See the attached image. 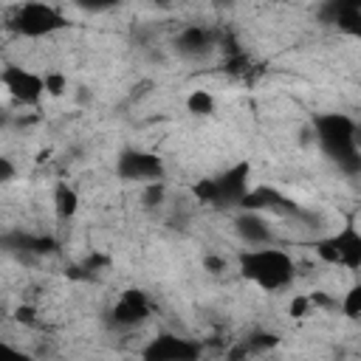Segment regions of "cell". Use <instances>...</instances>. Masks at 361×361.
Wrapping results in <instances>:
<instances>
[{"mask_svg":"<svg viewBox=\"0 0 361 361\" xmlns=\"http://www.w3.org/2000/svg\"><path fill=\"white\" fill-rule=\"evenodd\" d=\"M316 14L324 25H336L338 31L358 34V23H361V3L358 0H327L319 6Z\"/></svg>","mask_w":361,"mask_h":361,"instance_id":"13","label":"cell"},{"mask_svg":"<svg viewBox=\"0 0 361 361\" xmlns=\"http://www.w3.org/2000/svg\"><path fill=\"white\" fill-rule=\"evenodd\" d=\"M0 361H34L28 353H23V350H17L14 344H8V341H0Z\"/></svg>","mask_w":361,"mask_h":361,"instance_id":"22","label":"cell"},{"mask_svg":"<svg viewBox=\"0 0 361 361\" xmlns=\"http://www.w3.org/2000/svg\"><path fill=\"white\" fill-rule=\"evenodd\" d=\"M237 268H240V276L254 282L257 288L274 293V290H282L293 282V274H296V265H293V257L276 245H262V248H245L240 257H237Z\"/></svg>","mask_w":361,"mask_h":361,"instance_id":"2","label":"cell"},{"mask_svg":"<svg viewBox=\"0 0 361 361\" xmlns=\"http://www.w3.org/2000/svg\"><path fill=\"white\" fill-rule=\"evenodd\" d=\"M240 209L243 212H271L276 217H293L299 223H319V214L310 212V209H302L293 197H288L285 192H279L276 186H268V183H259V186H251L245 192V197L240 200Z\"/></svg>","mask_w":361,"mask_h":361,"instance_id":"6","label":"cell"},{"mask_svg":"<svg viewBox=\"0 0 361 361\" xmlns=\"http://www.w3.org/2000/svg\"><path fill=\"white\" fill-rule=\"evenodd\" d=\"M290 316L293 319H302V316H307V310H310V299L307 296H293V302H290Z\"/></svg>","mask_w":361,"mask_h":361,"instance_id":"24","label":"cell"},{"mask_svg":"<svg viewBox=\"0 0 361 361\" xmlns=\"http://www.w3.org/2000/svg\"><path fill=\"white\" fill-rule=\"evenodd\" d=\"M116 175L127 183H152L166 178V164L158 152L149 149H121L116 158Z\"/></svg>","mask_w":361,"mask_h":361,"instance_id":"7","label":"cell"},{"mask_svg":"<svg viewBox=\"0 0 361 361\" xmlns=\"http://www.w3.org/2000/svg\"><path fill=\"white\" fill-rule=\"evenodd\" d=\"M313 135L319 149L350 178L361 172L358 149V124L347 113H319L313 118Z\"/></svg>","mask_w":361,"mask_h":361,"instance_id":"1","label":"cell"},{"mask_svg":"<svg viewBox=\"0 0 361 361\" xmlns=\"http://www.w3.org/2000/svg\"><path fill=\"white\" fill-rule=\"evenodd\" d=\"M164 200H166V180L144 183V189H141V206H144L147 212L161 209V206H164Z\"/></svg>","mask_w":361,"mask_h":361,"instance_id":"19","label":"cell"},{"mask_svg":"<svg viewBox=\"0 0 361 361\" xmlns=\"http://www.w3.org/2000/svg\"><path fill=\"white\" fill-rule=\"evenodd\" d=\"M14 319H17L20 324H25V327H34V324H37V307H31V305H17V307H14Z\"/></svg>","mask_w":361,"mask_h":361,"instance_id":"23","label":"cell"},{"mask_svg":"<svg viewBox=\"0 0 361 361\" xmlns=\"http://www.w3.org/2000/svg\"><path fill=\"white\" fill-rule=\"evenodd\" d=\"M149 313H152L149 296L141 288H127L121 290L116 305L107 310V322L116 330H133V327H141L149 319Z\"/></svg>","mask_w":361,"mask_h":361,"instance_id":"10","label":"cell"},{"mask_svg":"<svg viewBox=\"0 0 361 361\" xmlns=\"http://www.w3.org/2000/svg\"><path fill=\"white\" fill-rule=\"evenodd\" d=\"M203 344L180 333H158L141 347V361H200Z\"/></svg>","mask_w":361,"mask_h":361,"instance_id":"9","label":"cell"},{"mask_svg":"<svg viewBox=\"0 0 361 361\" xmlns=\"http://www.w3.org/2000/svg\"><path fill=\"white\" fill-rule=\"evenodd\" d=\"M6 127H14V113L0 110V130H6Z\"/></svg>","mask_w":361,"mask_h":361,"instance_id":"27","label":"cell"},{"mask_svg":"<svg viewBox=\"0 0 361 361\" xmlns=\"http://www.w3.org/2000/svg\"><path fill=\"white\" fill-rule=\"evenodd\" d=\"M338 310H341L347 319H358V316H361V285H353V288L344 293V299L338 302Z\"/></svg>","mask_w":361,"mask_h":361,"instance_id":"20","label":"cell"},{"mask_svg":"<svg viewBox=\"0 0 361 361\" xmlns=\"http://www.w3.org/2000/svg\"><path fill=\"white\" fill-rule=\"evenodd\" d=\"M251 189V164L248 161H237L228 169L212 175V178H200L192 183V195L197 203L212 206V209H234L240 206V200L245 197V192Z\"/></svg>","mask_w":361,"mask_h":361,"instance_id":"3","label":"cell"},{"mask_svg":"<svg viewBox=\"0 0 361 361\" xmlns=\"http://www.w3.org/2000/svg\"><path fill=\"white\" fill-rule=\"evenodd\" d=\"M214 107H217V102H214V96L209 90H192L186 96V110L192 116H212Z\"/></svg>","mask_w":361,"mask_h":361,"instance_id":"18","label":"cell"},{"mask_svg":"<svg viewBox=\"0 0 361 361\" xmlns=\"http://www.w3.org/2000/svg\"><path fill=\"white\" fill-rule=\"evenodd\" d=\"M107 265H110V257H107V254H90L82 265H76V268L71 271V276H73V279H93V276H99Z\"/></svg>","mask_w":361,"mask_h":361,"instance_id":"17","label":"cell"},{"mask_svg":"<svg viewBox=\"0 0 361 361\" xmlns=\"http://www.w3.org/2000/svg\"><path fill=\"white\" fill-rule=\"evenodd\" d=\"M316 257L327 265H338L347 271H361V231L355 228L353 220H347L336 234L319 237L313 243Z\"/></svg>","mask_w":361,"mask_h":361,"instance_id":"5","label":"cell"},{"mask_svg":"<svg viewBox=\"0 0 361 361\" xmlns=\"http://www.w3.org/2000/svg\"><path fill=\"white\" fill-rule=\"evenodd\" d=\"M234 231L237 237L248 245V248H262V245H274V228L268 223L265 214L257 212H240L234 217Z\"/></svg>","mask_w":361,"mask_h":361,"instance_id":"14","label":"cell"},{"mask_svg":"<svg viewBox=\"0 0 361 361\" xmlns=\"http://www.w3.org/2000/svg\"><path fill=\"white\" fill-rule=\"evenodd\" d=\"M68 25L71 20L65 17V11L51 3H23L6 20V28L25 39H42L56 31H65Z\"/></svg>","mask_w":361,"mask_h":361,"instance_id":"4","label":"cell"},{"mask_svg":"<svg viewBox=\"0 0 361 361\" xmlns=\"http://www.w3.org/2000/svg\"><path fill=\"white\" fill-rule=\"evenodd\" d=\"M203 265H206L212 274L226 271V259H220V257H214V254H206V257H203Z\"/></svg>","mask_w":361,"mask_h":361,"instance_id":"26","label":"cell"},{"mask_svg":"<svg viewBox=\"0 0 361 361\" xmlns=\"http://www.w3.org/2000/svg\"><path fill=\"white\" fill-rule=\"evenodd\" d=\"M217 39H220V31L217 28L203 25V23H192V25H183L175 34L172 48L183 59H203V56H209L217 48Z\"/></svg>","mask_w":361,"mask_h":361,"instance_id":"11","label":"cell"},{"mask_svg":"<svg viewBox=\"0 0 361 361\" xmlns=\"http://www.w3.org/2000/svg\"><path fill=\"white\" fill-rule=\"evenodd\" d=\"M51 203H54V214H56L59 220H71V217H76V212H79V192H76L68 180H59V183L54 186Z\"/></svg>","mask_w":361,"mask_h":361,"instance_id":"15","label":"cell"},{"mask_svg":"<svg viewBox=\"0 0 361 361\" xmlns=\"http://www.w3.org/2000/svg\"><path fill=\"white\" fill-rule=\"evenodd\" d=\"M276 344H279V336H276V333H271V330H254V333H248V336L240 341V347H243V353H245V355L268 353V350H274Z\"/></svg>","mask_w":361,"mask_h":361,"instance_id":"16","label":"cell"},{"mask_svg":"<svg viewBox=\"0 0 361 361\" xmlns=\"http://www.w3.org/2000/svg\"><path fill=\"white\" fill-rule=\"evenodd\" d=\"M14 175H17L14 161H11V158H6V155H0V183H11V180H14Z\"/></svg>","mask_w":361,"mask_h":361,"instance_id":"25","label":"cell"},{"mask_svg":"<svg viewBox=\"0 0 361 361\" xmlns=\"http://www.w3.org/2000/svg\"><path fill=\"white\" fill-rule=\"evenodd\" d=\"M0 85L23 107H37L42 102V96H45L42 73H37L31 68H23L17 62H8V65L0 68Z\"/></svg>","mask_w":361,"mask_h":361,"instance_id":"8","label":"cell"},{"mask_svg":"<svg viewBox=\"0 0 361 361\" xmlns=\"http://www.w3.org/2000/svg\"><path fill=\"white\" fill-rule=\"evenodd\" d=\"M42 82H45V96L59 99V96L68 93V76H65L62 71H48V73L42 76Z\"/></svg>","mask_w":361,"mask_h":361,"instance_id":"21","label":"cell"},{"mask_svg":"<svg viewBox=\"0 0 361 361\" xmlns=\"http://www.w3.org/2000/svg\"><path fill=\"white\" fill-rule=\"evenodd\" d=\"M56 248H59V243L51 234H31V231H20V228L0 234V251H8L20 259L45 257V254H54Z\"/></svg>","mask_w":361,"mask_h":361,"instance_id":"12","label":"cell"}]
</instances>
